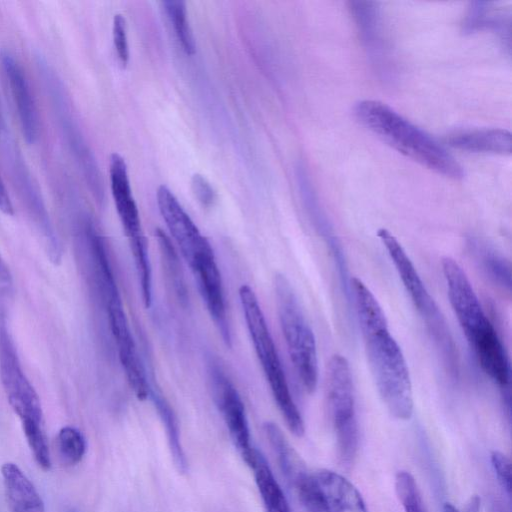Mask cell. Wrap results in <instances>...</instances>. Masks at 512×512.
Returning a JSON list of instances; mask_svg holds the SVG:
<instances>
[{"label": "cell", "instance_id": "6da1fadb", "mask_svg": "<svg viewBox=\"0 0 512 512\" xmlns=\"http://www.w3.org/2000/svg\"><path fill=\"white\" fill-rule=\"evenodd\" d=\"M349 286L378 393L394 418L408 420L413 414L414 401L402 350L391 335L385 313L370 289L357 277L351 278Z\"/></svg>", "mask_w": 512, "mask_h": 512}, {"label": "cell", "instance_id": "7a4b0ae2", "mask_svg": "<svg viewBox=\"0 0 512 512\" xmlns=\"http://www.w3.org/2000/svg\"><path fill=\"white\" fill-rule=\"evenodd\" d=\"M157 204L173 240L196 279L209 314L224 342L230 346L231 335L223 283L209 241L202 235L168 187L162 185L158 188Z\"/></svg>", "mask_w": 512, "mask_h": 512}, {"label": "cell", "instance_id": "3957f363", "mask_svg": "<svg viewBox=\"0 0 512 512\" xmlns=\"http://www.w3.org/2000/svg\"><path fill=\"white\" fill-rule=\"evenodd\" d=\"M441 267L451 307L480 367L502 392L509 391L511 370L506 350L465 271L448 256L441 259Z\"/></svg>", "mask_w": 512, "mask_h": 512}, {"label": "cell", "instance_id": "277c9868", "mask_svg": "<svg viewBox=\"0 0 512 512\" xmlns=\"http://www.w3.org/2000/svg\"><path fill=\"white\" fill-rule=\"evenodd\" d=\"M354 114L399 153L446 177L463 178L462 166L443 146L386 104L363 100L355 105Z\"/></svg>", "mask_w": 512, "mask_h": 512}, {"label": "cell", "instance_id": "5b68a950", "mask_svg": "<svg viewBox=\"0 0 512 512\" xmlns=\"http://www.w3.org/2000/svg\"><path fill=\"white\" fill-rule=\"evenodd\" d=\"M239 298L248 333L275 403L291 433L302 437L305 433L304 421L290 392L281 360L258 298L253 289L244 284L239 288Z\"/></svg>", "mask_w": 512, "mask_h": 512}, {"label": "cell", "instance_id": "8992f818", "mask_svg": "<svg viewBox=\"0 0 512 512\" xmlns=\"http://www.w3.org/2000/svg\"><path fill=\"white\" fill-rule=\"evenodd\" d=\"M377 235L385 247L414 307L423 319L446 369L453 376L458 374V353L448 323L422 281L418 271L397 238L381 228Z\"/></svg>", "mask_w": 512, "mask_h": 512}, {"label": "cell", "instance_id": "52a82bcc", "mask_svg": "<svg viewBox=\"0 0 512 512\" xmlns=\"http://www.w3.org/2000/svg\"><path fill=\"white\" fill-rule=\"evenodd\" d=\"M90 239L98 264L109 326L117 346L119 360L131 390L138 400L144 401L150 395L149 384L103 241L93 229L90 230Z\"/></svg>", "mask_w": 512, "mask_h": 512}, {"label": "cell", "instance_id": "ba28073f", "mask_svg": "<svg viewBox=\"0 0 512 512\" xmlns=\"http://www.w3.org/2000/svg\"><path fill=\"white\" fill-rule=\"evenodd\" d=\"M280 327L294 369L308 393L318 383V357L314 333L303 313L295 291L283 274L273 279Z\"/></svg>", "mask_w": 512, "mask_h": 512}, {"label": "cell", "instance_id": "9c48e42d", "mask_svg": "<svg viewBox=\"0 0 512 512\" xmlns=\"http://www.w3.org/2000/svg\"><path fill=\"white\" fill-rule=\"evenodd\" d=\"M327 401L336 436L337 453L344 466H350L356 457L359 442L355 408L354 385L347 359L334 354L327 366Z\"/></svg>", "mask_w": 512, "mask_h": 512}, {"label": "cell", "instance_id": "30bf717a", "mask_svg": "<svg viewBox=\"0 0 512 512\" xmlns=\"http://www.w3.org/2000/svg\"><path fill=\"white\" fill-rule=\"evenodd\" d=\"M109 175L115 207L134 258L142 300L149 308L152 302V274L147 240L132 195L126 162L118 153L110 156Z\"/></svg>", "mask_w": 512, "mask_h": 512}, {"label": "cell", "instance_id": "8fae6325", "mask_svg": "<svg viewBox=\"0 0 512 512\" xmlns=\"http://www.w3.org/2000/svg\"><path fill=\"white\" fill-rule=\"evenodd\" d=\"M0 378L8 402L21 420L26 441L45 436L40 399L21 367L7 326L0 321Z\"/></svg>", "mask_w": 512, "mask_h": 512}, {"label": "cell", "instance_id": "7c38bea8", "mask_svg": "<svg viewBox=\"0 0 512 512\" xmlns=\"http://www.w3.org/2000/svg\"><path fill=\"white\" fill-rule=\"evenodd\" d=\"M209 374L216 406L222 415L235 448L245 462L254 446L251 444L243 401L233 383L219 366L213 365Z\"/></svg>", "mask_w": 512, "mask_h": 512}, {"label": "cell", "instance_id": "4fadbf2b", "mask_svg": "<svg viewBox=\"0 0 512 512\" xmlns=\"http://www.w3.org/2000/svg\"><path fill=\"white\" fill-rule=\"evenodd\" d=\"M44 72L47 75L45 81L49 87L48 89L53 103L52 105L60 123L62 133L67 140L70 149L73 151L79 166H81L91 190L96 196L101 197L103 191L98 167L91 151L79 131V127L75 122L73 113H71L65 91H63L62 85L49 69H46Z\"/></svg>", "mask_w": 512, "mask_h": 512}, {"label": "cell", "instance_id": "5bb4252c", "mask_svg": "<svg viewBox=\"0 0 512 512\" xmlns=\"http://www.w3.org/2000/svg\"><path fill=\"white\" fill-rule=\"evenodd\" d=\"M1 61L16 106L22 133L28 143H33L38 136V114L26 75L21 65L10 53L3 52Z\"/></svg>", "mask_w": 512, "mask_h": 512}, {"label": "cell", "instance_id": "9a60e30c", "mask_svg": "<svg viewBox=\"0 0 512 512\" xmlns=\"http://www.w3.org/2000/svg\"><path fill=\"white\" fill-rule=\"evenodd\" d=\"M313 476L330 512H368L361 494L344 476L328 469Z\"/></svg>", "mask_w": 512, "mask_h": 512}, {"label": "cell", "instance_id": "2e32d148", "mask_svg": "<svg viewBox=\"0 0 512 512\" xmlns=\"http://www.w3.org/2000/svg\"><path fill=\"white\" fill-rule=\"evenodd\" d=\"M1 475L12 512H45L37 489L17 464L4 463Z\"/></svg>", "mask_w": 512, "mask_h": 512}, {"label": "cell", "instance_id": "e0dca14e", "mask_svg": "<svg viewBox=\"0 0 512 512\" xmlns=\"http://www.w3.org/2000/svg\"><path fill=\"white\" fill-rule=\"evenodd\" d=\"M245 463L254 474L263 506L266 512H291L287 498L275 479L264 455L254 447Z\"/></svg>", "mask_w": 512, "mask_h": 512}, {"label": "cell", "instance_id": "ac0fdd59", "mask_svg": "<svg viewBox=\"0 0 512 512\" xmlns=\"http://www.w3.org/2000/svg\"><path fill=\"white\" fill-rule=\"evenodd\" d=\"M449 144L459 150L474 153L510 154L512 136L505 129H480L451 135Z\"/></svg>", "mask_w": 512, "mask_h": 512}, {"label": "cell", "instance_id": "d6986e66", "mask_svg": "<svg viewBox=\"0 0 512 512\" xmlns=\"http://www.w3.org/2000/svg\"><path fill=\"white\" fill-rule=\"evenodd\" d=\"M464 30L472 33L481 30H493L510 46V14L492 7V3L472 2L464 20Z\"/></svg>", "mask_w": 512, "mask_h": 512}, {"label": "cell", "instance_id": "ffe728a7", "mask_svg": "<svg viewBox=\"0 0 512 512\" xmlns=\"http://www.w3.org/2000/svg\"><path fill=\"white\" fill-rule=\"evenodd\" d=\"M350 11L365 46L370 52L380 50L382 26L377 4L370 1H352L350 2Z\"/></svg>", "mask_w": 512, "mask_h": 512}, {"label": "cell", "instance_id": "44dd1931", "mask_svg": "<svg viewBox=\"0 0 512 512\" xmlns=\"http://www.w3.org/2000/svg\"><path fill=\"white\" fill-rule=\"evenodd\" d=\"M285 479L295 491L302 512H330L313 474L304 463Z\"/></svg>", "mask_w": 512, "mask_h": 512}, {"label": "cell", "instance_id": "7402d4cb", "mask_svg": "<svg viewBox=\"0 0 512 512\" xmlns=\"http://www.w3.org/2000/svg\"><path fill=\"white\" fill-rule=\"evenodd\" d=\"M469 245L485 274L496 285L510 291L511 267L509 261L478 239H471Z\"/></svg>", "mask_w": 512, "mask_h": 512}, {"label": "cell", "instance_id": "603a6c76", "mask_svg": "<svg viewBox=\"0 0 512 512\" xmlns=\"http://www.w3.org/2000/svg\"><path fill=\"white\" fill-rule=\"evenodd\" d=\"M154 403L165 426L168 446L174 465L180 473H186L188 464L181 444L178 423L170 406L160 397L154 396Z\"/></svg>", "mask_w": 512, "mask_h": 512}, {"label": "cell", "instance_id": "cb8c5ba5", "mask_svg": "<svg viewBox=\"0 0 512 512\" xmlns=\"http://www.w3.org/2000/svg\"><path fill=\"white\" fill-rule=\"evenodd\" d=\"M162 4L184 51L190 55L194 54L195 39L187 19L186 3L182 0H166Z\"/></svg>", "mask_w": 512, "mask_h": 512}, {"label": "cell", "instance_id": "d4e9b609", "mask_svg": "<svg viewBox=\"0 0 512 512\" xmlns=\"http://www.w3.org/2000/svg\"><path fill=\"white\" fill-rule=\"evenodd\" d=\"M57 448L62 462L74 466L81 462L85 455L86 441L78 429L65 426L58 433Z\"/></svg>", "mask_w": 512, "mask_h": 512}, {"label": "cell", "instance_id": "484cf974", "mask_svg": "<svg viewBox=\"0 0 512 512\" xmlns=\"http://www.w3.org/2000/svg\"><path fill=\"white\" fill-rule=\"evenodd\" d=\"M395 490L405 512H426L417 483L410 472H397Z\"/></svg>", "mask_w": 512, "mask_h": 512}, {"label": "cell", "instance_id": "4316f807", "mask_svg": "<svg viewBox=\"0 0 512 512\" xmlns=\"http://www.w3.org/2000/svg\"><path fill=\"white\" fill-rule=\"evenodd\" d=\"M113 42L118 60L126 66L129 60V47L126 33V20L122 14H115L113 18Z\"/></svg>", "mask_w": 512, "mask_h": 512}, {"label": "cell", "instance_id": "83f0119b", "mask_svg": "<svg viewBox=\"0 0 512 512\" xmlns=\"http://www.w3.org/2000/svg\"><path fill=\"white\" fill-rule=\"evenodd\" d=\"M492 467L496 473L497 479L507 496L511 495V466L510 459L500 451H492Z\"/></svg>", "mask_w": 512, "mask_h": 512}, {"label": "cell", "instance_id": "f1b7e54d", "mask_svg": "<svg viewBox=\"0 0 512 512\" xmlns=\"http://www.w3.org/2000/svg\"><path fill=\"white\" fill-rule=\"evenodd\" d=\"M191 187L195 197L204 205L209 206L215 199V192L210 183L200 174H194Z\"/></svg>", "mask_w": 512, "mask_h": 512}, {"label": "cell", "instance_id": "f546056e", "mask_svg": "<svg viewBox=\"0 0 512 512\" xmlns=\"http://www.w3.org/2000/svg\"><path fill=\"white\" fill-rule=\"evenodd\" d=\"M0 211L6 215H13L14 208L8 194V191L4 185V182L0 176Z\"/></svg>", "mask_w": 512, "mask_h": 512}, {"label": "cell", "instance_id": "4dcf8cb0", "mask_svg": "<svg viewBox=\"0 0 512 512\" xmlns=\"http://www.w3.org/2000/svg\"><path fill=\"white\" fill-rule=\"evenodd\" d=\"M12 287V277L8 266L0 255V291L9 292Z\"/></svg>", "mask_w": 512, "mask_h": 512}, {"label": "cell", "instance_id": "1f68e13d", "mask_svg": "<svg viewBox=\"0 0 512 512\" xmlns=\"http://www.w3.org/2000/svg\"><path fill=\"white\" fill-rule=\"evenodd\" d=\"M488 512H510V509L503 503V501L492 498L488 501Z\"/></svg>", "mask_w": 512, "mask_h": 512}, {"label": "cell", "instance_id": "d6a6232c", "mask_svg": "<svg viewBox=\"0 0 512 512\" xmlns=\"http://www.w3.org/2000/svg\"><path fill=\"white\" fill-rule=\"evenodd\" d=\"M479 510L480 498L477 495H473L466 504L465 512H479Z\"/></svg>", "mask_w": 512, "mask_h": 512}, {"label": "cell", "instance_id": "836d02e7", "mask_svg": "<svg viewBox=\"0 0 512 512\" xmlns=\"http://www.w3.org/2000/svg\"><path fill=\"white\" fill-rule=\"evenodd\" d=\"M444 512H459L451 503H445L443 507Z\"/></svg>", "mask_w": 512, "mask_h": 512}]
</instances>
